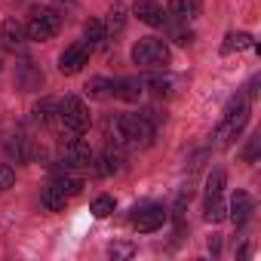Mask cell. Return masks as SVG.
Masks as SVG:
<instances>
[{
  "instance_id": "cell-1",
  "label": "cell",
  "mask_w": 261,
  "mask_h": 261,
  "mask_svg": "<svg viewBox=\"0 0 261 261\" xmlns=\"http://www.w3.org/2000/svg\"><path fill=\"white\" fill-rule=\"evenodd\" d=\"M108 133L114 139L117 148H129V151H139V148H148L151 139H154V126L148 117L142 114H120L111 120Z\"/></svg>"
},
{
  "instance_id": "cell-2",
  "label": "cell",
  "mask_w": 261,
  "mask_h": 261,
  "mask_svg": "<svg viewBox=\"0 0 261 261\" xmlns=\"http://www.w3.org/2000/svg\"><path fill=\"white\" fill-rule=\"evenodd\" d=\"M246 123H249V98H246V95H237V98L227 101L224 117H221V123H218V129H215L218 148H230V145L237 142V136L243 133Z\"/></svg>"
},
{
  "instance_id": "cell-3",
  "label": "cell",
  "mask_w": 261,
  "mask_h": 261,
  "mask_svg": "<svg viewBox=\"0 0 261 261\" xmlns=\"http://www.w3.org/2000/svg\"><path fill=\"white\" fill-rule=\"evenodd\" d=\"M86 126H89V111H86V105H83L77 95H65V101H59V120H56V129H59L62 142L83 136Z\"/></svg>"
},
{
  "instance_id": "cell-4",
  "label": "cell",
  "mask_w": 261,
  "mask_h": 261,
  "mask_svg": "<svg viewBox=\"0 0 261 261\" xmlns=\"http://www.w3.org/2000/svg\"><path fill=\"white\" fill-rule=\"evenodd\" d=\"M133 62L145 71H166L169 65V46L157 37H142L133 46Z\"/></svg>"
},
{
  "instance_id": "cell-5",
  "label": "cell",
  "mask_w": 261,
  "mask_h": 261,
  "mask_svg": "<svg viewBox=\"0 0 261 261\" xmlns=\"http://www.w3.org/2000/svg\"><path fill=\"white\" fill-rule=\"evenodd\" d=\"M62 28V16L53 10V7H34L31 16H28V25H25V34L31 40H49L56 37Z\"/></svg>"
},
{
  "instance_id": "cell-6",
  "label": "cell",
  "mask_w": 261,
  "mask_h": 261,
  "mask_svg": "<svg viewBox=\"0 0 261 261\" xmlns=\"http://www.w3.org/2000/svg\"><path fill=\"white\" fill-rule=\"evenodd\" d=\"M59 166L65 172H80V169H89L92 166V151L89 145L77 136V139H68L62 142V151H59Z\"/></svg>"
},
{
  "instance_id": "cell-7",
  "label": "cell",
  "mask_w": 261,
  "mask_h": 261,
  "mask_svg": "<svg viewBox=\"0 0 261 261\" xmlns=\"http://www.w3.org/2000/svg\"><path fill=\"white\" fill-rule=\"evenodd\" d=\"M166 221V209L160 203H145V206H136L133 209V227L142 230V233H151V230H160Z\"/></svg>"
},
{
  "instance_id": "cell-8",
  "label": "cell",
  "mask_w": 261,
  "mask_h": 261,
  "mask_svg": "<svg viewBox=\"0 0 261 261\" xmlns=\"http://www.w3.org/2000/svg\"><path fill=\"white\" fill-rule=\"evenodd\" d=\"M83 65H89V49L83 43H71L62 56H59V71L62 74H80Z\"/></svg>"
},
{
  "instance_id": "cell-9",
  "label": "cell",
  "mask_w": 261,
  "mask_h": 261,
  "mask_svg": "<svg viewBox=\"0 0 261 261\" xmlns=\"http://www.w3.org/2000/svg\"><path fill=\"white\" fill-rule=\"evenodd\" d=\"M16 86L22 89V92H34V89H40L43 86V71L34 65V62H19L16 65Z\"/></svg>"
},
{
  "instance_id": "cell-10",
  "label": "cell",
  "mask_w": 261,
  "mask_h": 261,
  "mask_svg": "<svg viewBox=\"0 0 261 261\" xmlns=\"http://www.w3.org/2000/svg\"><path fill=\"white\" fill-rule=\"evenodd\" d=\"M133 13L139 16V22H145V25H151V28H163V25H166L163 7L157 4V0H136Z\"/></svg>"
},
{
  "instance_id": "cell-11",
  "label": "cell",
  "mask_w": 261,
  "mask_h": 261,
  "mask_svg": "<svg viewBox=\"0 0 261 261\" xmlns=\"http://www.w3.org/2000/svg\"><path fill=\"white\" fill-rule=\"evenodd\" d=\"M0 46L10 49V53H16V49L25 46V28H22V22L7 19L4 25H0Z\"/></svg>"
},
{
  "instance_id": "cell-12",
  "label": "cell",
  "mask_w": 261,
  "mask_h": 261,
  "mask_svg": "<svg viewBox=\"0 0 261 261\" xmlns=\"http://www.w3.org/2000/svg\"><path fill=\"white\" fill-rule=\"evenodd\" d=\"M83 46L89 49V53H98V49H105L108 46V31H105V22H98V19H89L86 25H83Z\"/></svg>"
},
{
  "instance_id": "cell-13",
  "label": "cell",
  "mask_w": 261,
  "mask_h": 261,
  "mask_svg": "<svg viewBox=\"0 0 261 261\" xmlns=\"http://www.w3.org/2000/svg\"><path fill=\"white\" fill-rule=\"evenodd\" d=\"M126 169V154H123V148H105V154H101V160H98V172L101 175H120Z\"/></svg>"
},
{
  "instance_id": "cell-14",
  "label": "cell",
  "mask_w": 261,
  "mask_h": 261,
  "mask_svg": "<svg viewBox=\"0 0 261 261\" xmlns=\"http://www.w3.org/2000/svg\"><path fill=\"white\" fill-rule=\"evenodd\" d=\"M227 212H230L233 224H237V227H243V224L252 218V197H249L246 191H237V194H233V200H230V209H227Z\"/></svg>"
},
{
  "instance_id": "cell-15",
  "label": "cell",
  "mask_w": 261,
  "mask_h": 261,
  "mask_svg": "<svg viewBox=\"0 0 261 261\" xmlns=\"http://www.w3.org/2000/svg\"><path fill=\"white\" fill-rule=\"evenodd\" d=\"M142 92H145V83L139 77H123L120 83H114V95L123 101H139Z\"/></svg>"
},
{
  "instance_id": "cell-16",
  "label": "cell",
  "mask_w": 261,
  "mask_h": 261,
  "mask_svg": "<svg viewBox=\"0 0 261 261\" xmlns=\"http://www.w3.org/2000/svg\"><path fill=\"white\" fill-rule=\"evenodd\" d=\"M40 203H43V209H49V212H62L65 203H68V194H65L56 181H49V185L43 188V194H40Z\"/></svg>"
},
{
  "instance_id": "cell-17",
  "label": "cell",
  "mask_w": 261,
  "mask_h": 261,
  "mask_svg": "<svg viewBox=\"0 0 261 261\" xmlns=\"http://www.w3.org/2000/svg\"><path fill=\"white\" fill-rule=\"evenodd\" d=\"M200 10H203L200 0H169V13H172L178 22H191V19H197Z\"/></svg>"
},
{
  "instance_id": "cell-18",
  "label": "cell",
  "mask_w": 261,
  "mask_h": 261,
  "mask_svg": "<svg viewBox=\"0 0 261 261\" xmlns=\"http://www.w3.org/2000/svg\"><path fill=\"white\" fill-rule=\"evenodd\" d=\"M34 120H37L40 126H56V120H59V101H56V98L37 101V105H34Z\"/></svg>"
},
{
  "instance_id": "cell-19",
  "label": "cell",
  "mask_w": 261,
  "mask_h": 261,
  "mask_svg": "<svg viewBox=\"0 0 261 261\" xmlns=\"http://www.w3.org/2000/svg\"><path fill=\"white\" fill-rule=\"evenodd\" d=\"M203 218H206V221H212V224H218V221H224V218H227V209H224V203H221V194H209V197H206Z\"/></svg>"
},
{
  "instance_id": "cell-20",
  "label": "cell",
  "mask_w": 261,
  "mask_h": 261,
  "mask_svg": "<svg viewBox=\"0 0 261 261\" xmlns=\"http://www.w3.org/2000/svg\"><path fill=\"white\" fill-rule=\"evenodd\" d=\"M123 28H126V10H123L120 4H114V7H111V13H108V22H105L108 40H111V37H117V34H123Z\"/></svg>"
},
{
  "instance_id": "cell-21",
  "label": "cell",
  "mask_w": 261,
  "mask_h": 261,
  "mask_svg": "<svg viewBox=\"0 0 261 261\" xmlns=\"http://www.w3.org/2000/svg\"><path fill=\"white\" fill-rule=\"evenodd\" d=\"M83 89H86V95H89V98H98V101H105L108 95H114V83H111L108 77H92Z\"/></svg>"
},
{
  "instance_id": "cell-22",
  "label": "cell",
  "mask_w": 261,
  "mask_h": 261,
  "mask_svg": "<svg viewBox=\"0 0 261 261\" xmlns=\"http://www.w3.org/2000/svg\"><path fill=\"white\" fill-rule=\"evenodd\" d=\"M7 151H10V157H16L19 163H28V160L34 157V151H31V139H25V136H13V142L7 145Z\"/></svg>"
},
{
  "instance_id": "cell-23",
  "label": "cell",
  "mask_w": 261,
  "mask_h": 261,
  "mask_svg": "<svg viewBox=\"0 0 261 261\" xmlns=\"http://www.w3.org/2000/svg\"><path fill=\"white\" fill-rule=\"evenodd\" d=\"M249 46H255V43H252V34H246V31H233V34L224 37V46H221V49H224V53H233V49L240 53V49H249Z\"/></svg>"
},
{
  "instance_id": "cell-24",
  "label": "cell",
  "mask_w": 261,
  "mask_h": 261,
  "mask_svg": "<svg viewBox=\"0 0 261 261\" xmlns=\"http://www.w3.org/2000/svg\"><path fill=\"white\" fill-rule=\"evenodd\" d=\"M142 83L151 86V92H154L157 98H169V95H172V86H175L169 77H160V74H154V77H148V80H142Z\"/></svg>"
},
{
  "instance_id": "cell-25",
  "label": "cell",
  "mask_w": 261,
  "mask_h": 261,
  "mask_svg": "<svg viewBox=\"0 0 261 261\" xmlns=\"http://www.w3.org/2000/svg\"><path fill=\"white\" fill-rule=\"evenodd\" d=\"M224 191V169H212L206 178V197L209 194H221Z\"/></svg>"
},
{
  "instance_id": "cell-26",
  "label": "cell",
  "mask_w": 261,
  "mask_h": 261,
  "mask_svg": "<svg viewBox=\"0 0 261 261\" xmlns=\"http://www.w3.org/2000/svg\"><path fill=\"white\" fill-rule=\"evenodd\" d=\"M111 212H114V200H111V197L101 194V197L92 200V215H95V218H108Z\"/></svg>"
},
{
  "instance_id": "cell-27",
  "label": "cell",
  "mask_w": 261,
  "mask_h": 261,
  "mask_svg": "<svg viewBox=\"0 0 261 261\" xmlns=\"http://www.w3.org/2000/svg\"><path fill=\"white\" fill-rule=\"evenodd\" d=\"M111 258H133L136 255V246L133 243H111Z\"/></svg>"
},
{
  "instance_id": "cell-28",
  "label": "cell",
  "mask_w": 261,
  "mask_h": 261,
  "mask_svg": "<svg viewBox=\"0 0 261 261\" xmlns=\"http://www.w3.org/2000/svg\"><path fill=\"white\" fill-rule=\"evenodd\" d=\"M13 181H16V172H13V166L0 163V194H4V191H10V188H13Z\"/></svg>"
},
{
  "instance_id": "cell-29",
  "label": "cell",
  "mask_w": 261,
  "mask_h": 261,
  "mask_svg": "<svg viewBox=\"0 0 261 261\" xmlns=\"http://www.w3.org/2000/svg\"><path fill=\"white\" fill-rule=\"evenodd\" d=\"M181 25H185V22H181ZM181 25H178V28H172V40H175V43H181V46H188V43L194 40V34H191V28H181Z\"/></svg>"
},
{
  "instance_id": "cell-30",
  "label": "cell",
  "mask_w": 261,
  "mask_h": 261,
  "mask_svg": "<svg viewBox=\"0 0 261 261\" xmlns=\"http://www.w3.org/2000/svg\"><path fill=\"white\" fill-rule=\"evenodd\" d=\"M255 157H258V136H252L249 139V148H246V160L255 163Z\"/></svg>"
},
{
  "instance_id": "cell-31",
  "label": "cell",
  "mask_w": 261,
  "mask_h": 261,
  "mask_svg": "<svg viewBox=\"0 0 261 261\" xmlns=\"http://www.w3.org/2000/svg\"><path fill=\"white\" fill-rule=\"evenodd\" d=\"M0 65H4V62H0Z\"/></svg>"
}]
</instances>
